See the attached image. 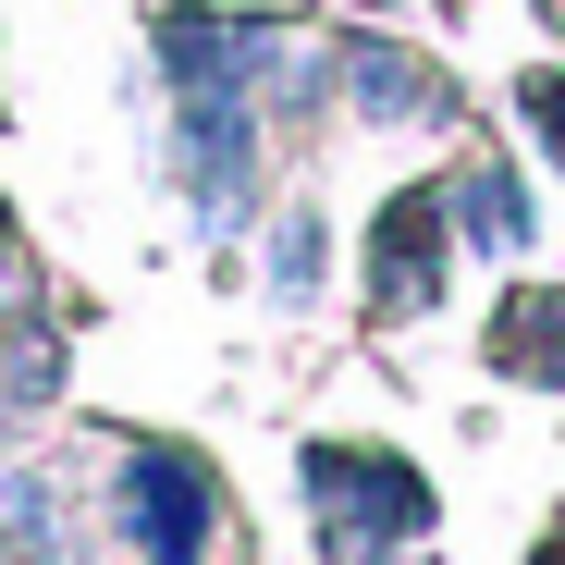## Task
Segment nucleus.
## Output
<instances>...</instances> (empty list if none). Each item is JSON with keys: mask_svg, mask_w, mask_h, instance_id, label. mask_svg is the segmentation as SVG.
I'll return each mask as SVG.
<instances>
[{"mask_svg": "<svg viewBox=\"0 0 565 565\" xmlns=\"http://www.w3.org/2000/svg\"><path fill=\"white\" fill-rule=\"evenodd\" d=\"M308 504L332 529V565H394L430 529V480L394 443H308Z\"/></svg>", "mask_w": 565, "mask_h": 565, "instance_id": "nucleus-1", "label": "nucleus"}, {"mask_svg": "<svg viewBox=\"0 0 565 565\" xmlns=\"http://www.w3.org/2000/svg\"><path fill=\"white\" fill-rule=\"evenodd\" d=\"M516 111H529V136L565 160V74H529V86H516Z\"/></svg>", "mask_w": 565, "mask_h": 565, "instance_id": "nucleus-9", "label": "nucleus"}, {"mask_svg": "<svg viewBox=\"0 0 565 565\" xmlns=\"http://www.w3.org/2000/svg\"><path fill=\"white\" fill-rule=\"evenodd\" d=\"M111 516H124L136 565H210V541H222V492H210V467L184 455V443H136L124 455Z\"/></svg>", "mask_w": 565, "mask_h": 565, "instance_id": "nucleus-2", "label": "nucleus"}, {"mask_svg": "<svg viewBox=\"0 0 565 565\" xmlns=\"http://www.w3.org/2000/svg\"><path fill=\"white\" fill-rule=\"evenodd\" d=\"M270 50H282V38L246 25V13H160V62H172L184 99H246Z\"/></svg>", "mask_w": 565, "mask_h": 565, "instance_id": "nucleus-4", "label": "nucleus"}, {"mask_svg": "<svg viewBox=\"0 0 565 565\" xmlns=\"http://www.w3.org/2000/svg\"><path fill=\"white\" fill-rule=\"evenodd\" d=\"M332 86H344V111L356 124H443V74L394 38H344L332 50Z\"/></svg>", "mask_w": 565, "mask_h": 565, "instance_id": "nucleus-5", "label": "nucleus"}, {"mask_svg": "<svg viewBox=\"0 0 565 565\" xmlns=\"http://www.w3.org/2000/svg\"><path fill=\"white\" fill-rule=\"evenodd\" d=\"M270 282H282V296H308V282H320V210H296V222H282V246H270Z\"/></svg>", "mask_w": 565, "mask_h": 565, "instance_id": "nucleus-8", "label": "nucleus"}, {"mask_svg": "<svg viewBox=\"0 0 565 565\" xmlns=\"http://www.w3.org/2000/svg\"><path fill=\"white\" fill-rule=\"evenodd\" d=\"M0 565H50V553H38V541H25V553H0Z\"/></svg>", "mask_w": 565, "mask_h": 565, "instance_id": "nucleus-11", "label": "nucleus"}, {"mask_svg": "<svg viewBox=\"0 0 565 565\" xmlns=\"http://www.w3.org/2000/svg\"><path fill=\"white\" fill-rule=\"evenodd\" d=\"M455 234H480V246H529V198H516V172L467 160V172H455Z\"/></svg>", "mask_w": 565, "mask_h": 565, "instance_id": "nucleus-7", "label": "nucleus"}, {"mask_svg": "<svg viewBox=\"0 0 565 565\" xmlns=\"http://www.w3.org/2000/svg\"><path fill=\"white\" fill-rule=\"evenodd\" d=\"M443 270H455V184H406V198L369 222V308L382 320L430 308Z\"/></svg>", "mask_w": 565, "mask_h": 565, "instance_id": "nucleus-3", "label": "nucleus"}, {"mask_svg": "<svg viewBox=\"0 0 565 565\" xmlns=\"http://www.w3.org/2000/svg\"><path fill=\"white\" fill-rule=\"evenodd\" d=\"M516 394H565V282H504L492 344H480Z\"/></svg>", "mask_w": 565, "mask_h": 565, "instance_id": "nucleus-6", "label": "nucleus"}, {"mask_svg": "<svg viewBox=\"0 0 565 565\" xmlns=\"http://www.w3.org/2000/svg\"><path fill=\"white\" fill-rule=\"evenodd\" d=\"M529 565H565V529H541V553H529Z\"/></svg>", "mask_w": 565, "mask_h": 565, "instance_id": "nucleus-10", "label": "nucleus"}]
</instances>
